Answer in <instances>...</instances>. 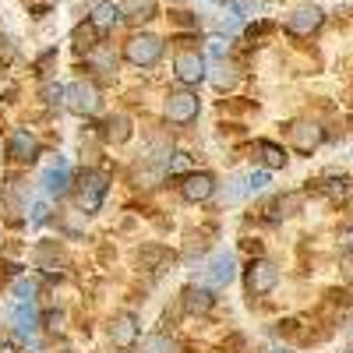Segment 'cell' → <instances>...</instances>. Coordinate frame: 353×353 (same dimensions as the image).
Masks as SVG:
<instances>
[{"instance_id":"28","label":"cell","mask_w":353,"mask_h":353,"mask_svg":"<svg viewBox=\"0 0 353 353\" xmlns=\"http://www.w3.org/2000/svg\"><path fill=\"white\" fill-rule=\"evenodd\" d=\"M265 184H269V173H248V188H251V194L265 191Z\"/></svg>"},{"instance_id":"8","label":"cell","mask_w":353,"mask_h":353,"mask_svg":"<svg viewBox=\"0 0 353 353\" xmlns=\"http://www.w3.org/2000/svg\"><path fill=\"white\" fill-rule=\"evenodd\" d=\"M290 141H293L297 152H314L318 145L325 141V131H321L318 124H311V121H297V124H290Z\"/></svg>"},{"instance_id":"20","label":"cell","mask_w":353,"mask_h":353,"mask_svg":"<svg viewBox=\"0 0 353 353\" xmlns=\"http://www.w3.org/2000/svg\"><path fill=\"white\" fill-rule=\"evenodd\" d=\"M251 194V188H248V176L244 173H237V176H230V184H226V205H241L244 198Z\"/></svg>"},{"instance_id":"3","label":"cell","mask_w":353,"mask_h":353,"mask_svg":"<svg viewBox=\"0 0 353 353\" xmlns=\"http://www.w3.org/2000/svg\"><path fill=\"white\" fill-rule=\"evenodd\" d=\"M276 283H279V272H276V265L265 261V258L251 261V269L244 272V286H248L251 297H265V293H272Z\"/></svg>"},{"instance_id":"27","label":"cell","mask_w":353,"mask_h":353,"mask_svg":"<svg viewBox=\"0 0 353 353\" xmlns=\"http://www.w3.org/2000/svg\"><path fill=\"white\" fill-rule=\"evenodd\" d=\"M188 170H191V156L188 152H176L170 159V173H188Z\"/></svg>"},{"instance_id":"9","label":"cell","mask_w":353,"mask_h":353,"mask_svg":"<svg viewBox=\"0 0 353 353\" xmlns=\"http://www.w3.org/2000/svg\"><path fill=\"white\" fill-rule=\"evenodd\" d=\"M43 188H46V194H64L71 188V170L64 159H50L43 166Z\"/></svg>"},{"instance_id":"11","label":"cell","mask_w":353,"mask_h":353,"mask_svg":"<svg viewBox=\"0 0 353 353\" xmlns=\"http://www.w3.org/2000/svg\"><path fill=\"white\" fill-rule=\"evenodd\" d=\"M110 339H113V346H121V350L134 346L138 343V318L134 314H117L113 325H110Z\"/></svg>"},{"instance_id":"30","label":"cell","mask_w":353,"mask_h":353,"mask_svg":"<svg viewBox=\"0 0 353 353\" xmlns=\"http://www.w3.org/2000/svg\"><path fill=\"white\" fill-rule=\"evenodd\" d=\"M325 191L332 194V198H343L350 188H346V181H343V176H339V181H336V176H332V181H325Z\"/></svg>"},{"instance_id":"15","label":"cell","mask_w":353,"mask_h":353,"mask_svg":"<svg viewBox=\"0 0 353 353\" xmlns=\"http://www.w3.org/2000/svg\"><path fill=\"white\" fill-rule=\"evenodd\" d=\"M88 64H92V71H99V74H113L117 71V57H113V50L110 46H92L88 50Z\"/></svg>"},{"instance_id":"12","label":"cell","mask_w":353,"mask_h":353,"mask_svg":"<svg viewBox=\"0 0 353 353\" xmlns=\"http://www.w3.org/2000/svg\"><path fill=\"white\" fill-rule=\"evenodd\" d=\"M212 191H216L212 173H188L184 184H181V194L188 201H205V198H212Z\"/></svg>"},{"instance_id":"14","label":"cell","mask_w":353,"mask_h":353,"mask_svg":"<svg viewBox=\"0 0 353 353\" xmlns=\"http://www.w3.org/2000/svg\"><path fill=\"white\" fill-rule=\"evenodd\" d=\"M8 152H11V159H18V163H32V159L39 156V138L28 134V131H14Z\"/></svg>"},{"instance_id":"1","label":"cell","mask_w":353,"mask_h":353,"mask_svg":"<svg viewBox=\"0 0 353 353\" xmlns=\"http://www.w3.org/2000/svg\"><path fill=\"white\" fill-rule=\"evenodd\" d=\"M106 198V176L96 170H85L78 176V205L81 212H99V205Z\"/></svg>"},{"instance_id":"5","label":"cell","mask_w":353,"mask_h":353,"mask_svg":"<svg viewBox=\"0 0 353 353\" xmlns=\"http://www.w3.org/2000/svg\"><path fill=\"white\" fill-rule=\"evenodd\" d=\"M64 96H68V106L78 113V117H92L99 113V92H96V85H88V81H74L64 88Z\"/></svg>"},{"instance_id":"35","label":"cell","mask_w":353,"mask_h":353,"mask_svg":"<svg viewBox=\"0 0 353 353\" xmlns=\"http://www.w3.org/2000/svg\"><path fill=\"white\" fill-rule=\"evenodd\" d=\"M343 353H353V346H350V350H343Z\"/></svg>"},{"instance_id":"29","label":"cell","mask_w":353,"mask_h":353,"mask_svg":"<svg viewBox=\"0 0 353 353\" xmlns=\"http://www.w3.org/2000/svg\"><path fill=\"white\" fill-rule=\"evenodd\" d=\"M339 269H343V279H346V283H353V248H350V251H343Z\"/></svg>"},{"instance_id":"22","label":"cell","mask_w":353,"mask_h":353,"mask_svg":"<svg viewBox=\"0 0 353 353\" xmlns=\"http://www.w3.org/2000/svg\"><path fill=\"white\" fill-rule=\"evenodd\" d=\"M96 36H99V28H96L92 21H85V25L74 28V46H78V50H92V46H96Z\"/></svg>"},{"instance_id":"36","label":"cell","mask_w":353,"mask_h":353,"mask_svg":"<svg viewBox=\"0 0 353 353\" xmlns=\"http://www.w3.org/2000/svg\"><path fill=\"white\" fill-rule=\"evenodd\" d=\"M279 353H286V350H279Z\"/></svg>"},{"instance_id":"17","label":"cell","mask_w":353,"mask_h":353,"mask_svg":"<svg viewBox=\"0 0 353 353\" xmlns=\"http://www.w3.org/2000/svg\"><path fill=\"white\" fill-rule=\"evenodd\" d=\"M184 307L191 311V314H205L212 307V293L205 290V286H191L188 293H184Z\"/></svg>"},{"instance_id":"24","label":"cell","mask_w":353,"mask_h":353,"mask_svg":"<svg viewBox=\"0 0 353 353\" xmlns=\"http://www.w3.org/2000/svg\"><path fill=\"white\" fill-rule=\"evenodd\" d=\"M293 209H301V194H283V198H276V205H272V216L279 219V216H293Z\"/></svg>"},{"instance_id":"26","label":"cell","mask_w":353,"mask_h":353,"mask_svg":"<svg viewBox=\"0 0 353 353\" xmlns=\"http://www.w3.org/2000/svg\"><path fill=\"white\" fill-rule=\"evenodd\" d=\"M14 293H18V301H32L36 297V283L32 279H18L14 283Z\"/></svg>"},{"instance_id":"19","label":"cell","mask_w":353,"mask_h":353,"mask_svg":"<svg viewBox=\"0 0 353 353\" xmlns=\"http://www.w3.org/2000/svg\"><path fill=\"white\" fill-rule=\"evenodd\" d=\"M258 156H261V163L269 170H283L286 166V152L279 149V145H272V141H258Z\"/></svg>"},{"instance_id":"13","label":"cell","mask_w":353,"mask_h":353,"mask_svg":"<svg viewBox=\"0 0 353 353\" xmlns=\"http://www.w3.org/2000/svg\"><path fill=\"white\" fill-rule=\"evenodd\" d=\"M173 68H176V78H181V81H188V85H194V81H201V78H205V61H201L198 53H191V50L176 53Z\"/></svg>"},{"instance_id":"4","label":"cell","mask_w":353,"mask_h":353,"mask_svg":"<svg viewBox=\"0 0 353 353\" xmlns=\"http://www.w3.org/2000/svg\"><path fill=\"white\" fill-rule=\"evenodd\" d=\"M233 276H237V258H233L230 251H216V254L209 258V265H205L201 283H205V286H230Z\"/></svg>"},{"instance_id":"23","label":"cell","mask_w":353,"mask_h":353,"mask_svg":"<svg viewBox=\"0 0 353 353\" xmlns=\"http://www.w3.org/2000/svg\"><path fill=\"white\" fill-rule=\"evenodd\" d=\"M141 353H176V346L166 336H149V339L141 343Z\"/></svg>"},{"instance_id":"10","label":"cell","mask_w":353,"mask_h":353,"mask_svg":"<svg viewBox=\"0 0 353 353\" xmlns=\"http://www.w3.org/2000/svg\"><path fill=\"white\" fill-rule=\"evenodd\" d=\"M321 18H325V14L307 4V8H297V11L290 14L286 28H290L293 36H311V32H318V28H321Z\"/></svg>"},{"instance_id":"31","label":"cell","mask_w":353,"mask_h":353,"mask_svg":"<svg viewBox=\"0 0 353 353\" xmlns=\"http://www.w3.org/2000/svg\"><path fill=\"white\" fill-rule=\"evenodd\" d=\"M237 81V74H233V68H219V74H216V85L223 88V85H233Z\"/></svg>"},{"instance_id":"7","label":"cell","mask_w":353,"mask_h":353,"mask_svg":"<svg viewBox=\"0 0 353 353\" xmlns=\"http://www.w3.org/2000/svg\"><path fill=\"white\" fill-rule=\"evenodd\" d=\"M198 110H201V103L191 92H173L166 99V117H170L173 124H191L194 117H198Z\"/></svg>"},{"instance_id":"2","label":"cell","mask_w":353,"mask_h":353,"mask_svg":"<svg viewBox=\"0 0 353 353\" xmlns=\"http://www.w3.org/2000/svg\"><path fill=\"white\" fill-rule=\"evenodd\" d=\"M159 53H163V39H156V36H149V32L131 36V39H128V50H124L128 64H134V68H152V64L159 61Z\"/></svg>"},{"instance_id":"18","label":"cell","mask_w":353,"mask_h":353,"mask_svg":"<svg viewBox=\"0 0 353 353\" xmlns=\"http://www.w3.org/2000/svg\"><path fill=\"white\" fill-rule=\"evenodd\" d=\"M121 18H124V14H121V4H113V0H103V4L96 8V14H92V25L103 32V28H113Z\"/></svg>"},{"instance_id":"37","label":"cell","mask_w":353,"mask_h":353,"mask_svg":"<svg viewBox=\"0 0 353 353\" xmlns=\"http://www.w3.org/2000/svg\"><path fill=\"white\" fill-rule=\"evenodd\" d=\"M64 353H68V350H64Z\"/></svg>"},{"instance_id":"16","label":"cell","mask_w":353,"mask_h":353,"mask_svg":"<svg viewBox=\"0 0 353 353\" xmlns=\"http://www.w3.org/2000/svg\"><path fill=\"white\" fill-rule=\"evenodd\" d=\"M121 14L131 21H149V18H156V0H124Z\"/></svg>"},{"instance_id":"34","label":"cell","mask_w":353,"mask_h":353,"mask_svg":"<svg viewBox=\"0 0 353 353\" xmlns=\"http://www.w3.org/2000/svg\"><path fill=\"white\" fill-rule=\"evenodd\" d=\"M0 353H14V346L11 343H0Z\"/></svg>"},{"instance_id":"21","label":"cell","mask_w":353,"mask_h":353,"mask_svg":"<svg viewBox=\"0 0 353 353\" xmlns=\"http://www.w3.org/2000/svg\"><path fill=\"white\" fill-rule=\"evenodd\" d=\"M106 138H110V141H117V145L128 141V138H131V124H128V117H110V121H106Z\"/></svg>"},{"instance_id":"6","label":"cell","mask_w":353,"mask_h":353,"mask_svg":"<svg viewBox=\"0 0 353 353\" xmlns=\"http://www.w3.org/2000/svg\"><path fill=\"white\" fill-rule=\"evenodd\" d=\"M8 321L14 325V332L18 336H36V329H39V314H36V307H32V301H14L11 307H8Z\"/></svg>"},{"instance_id":"32","label":"cell","mask_w":353,"mask_h":353,"mask_svg":"<svg viewBox=\"0 0 353 353\" xmlns=\"http://www.w3.org/2000/svg\"><path fill=\"white\" fill-rule=\"evenodd\" d=\"M209 53H212V57H223V53H226V39H223V36H212V39H209Z\"/></svg>"},{"instance_id":"33","label":"cell","mask_w":353,"mask_h":353,"mask_svg":"<svg viewBox=\"0 0 353 353\" xmlns=\"http://www.w3.org/2000/svg\"><path fill=\"white\" fill-rule=\"evenodd\" d=\"M46 103L61 106V103H64V88H61V85H57V88H46Z\"/></svg>"},{"instance_id":"25","label":"cell","mask_w":353,"mask_h":353,"mask_svg":"<svg viewBox=\"0 0 353 353\" xmlns=\"http://www.w3.org/2000/svg\"><path fill=\"white\" fill-rule=\"evenodd\" d=\"M46 216H50V201H46V198L32 201V209H28V219H32V223H46Z\"/></svg>"}]
</instances>
